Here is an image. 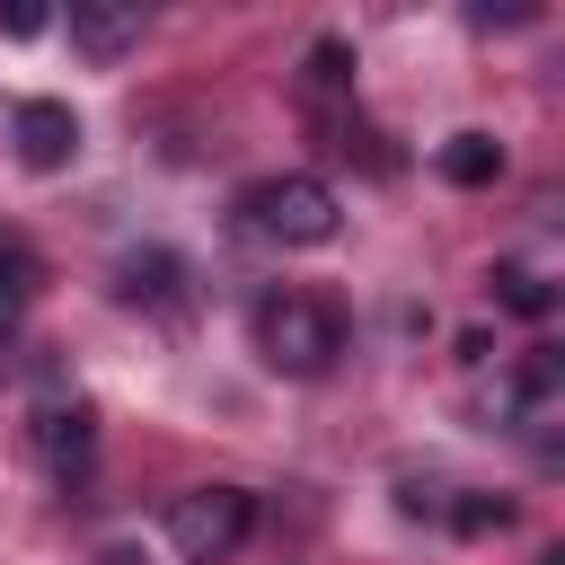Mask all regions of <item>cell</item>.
Instances as JSON below:
<instances>
[{
    "label": "cell",
    "mask_w": 565,
    "mask_h": 565,
    "mask_svg": "<svg viewBox=\"0 0 565 565\" xmlns=\"http://www.w3.org/2000/svg\"><path fill=\"white\" fill-rule=\"evenodd\" d=\"M256 353H265V371H282V380H318V371L344 353L335 300H318V291H265V300H256Z\"/></svg>",
    "instance_id": "6da1fadb"
},
{
    "label": "cell",
    "mask_w": 565,
    "mask_h": 565,
    "mask_svg": "<svg viewBox=\"0 0 565 565\" xmlns=\"http://www.w3.org/2000/svg\"><path fill=\"white\" fill-rule=\"evenodd\" d=\"M238 221L256 230V238H274V247H327L335 238V221H344V203H335V185L327 177H265V185H247L238 194Z\"/></svg>",
    "instance_id": "7a4b0ae2"
},
{
    "label": "cell",
    "mask_w": 565,
    "mask_h": 565,
    "mask_svg": "<svg viewBox=\"0 0 565 565\" xmlns=\"http://www.w3.org/2000/svg\"><path fill=\"white\" fill-rule=\"evenodd\" d=\"M247 521H256V494H247V486H185V494L168 503V547H177L185 565H221V556L247 539Z\"/></svg>",
    "instance_id": "3957f363"
},
{
    "label": "cell",
    "mask_w": 565,
    "mask_h": 565,
    "mask_svg": "<svg viewBox=\"0 0 565 565\" xmlns=\"http://www.w3.org/2000/svg\"><path fill=\"white\" fill-rule=\"evenodd\" d=\"M35 450H44V468H53V486H62V494H71V486H88L97 415H88L79 397H44V406H35Z\"/></svg>",
    "instance_id": "277c9868"
},
{
    "label": "cell",
    "mask_w": 565,
    "mask_h": 565,
    "mask_svg": "<svg viewBox=\"0 0 565 565\" xmlns=\"http://www.w3.org/2000/svg\"><path fill=\"white\" fill-rule=\"evenodd\" d=\"M9 141H18V159H26L35 177H53V168L79 159V115H71L62 97H26V106L9 115Z\"/></svg>",
    "instance_id": "5b68a950"
},
{
    "label": "cell",
    "mask_w": 565,
    "mask_h": 565,
    "mask_svg": "<svg viewBox=\"0 0 565 565\" xmlns=\"http://www.w3.org/2000/svg\"><path fill=\"white\" fill-rule=\"evenodd\" d=\"M512 415H521L530 441H547V433L565 424V353H556V344H530V353H521V371H512Z\"/></svg>",
    "instance_id": "8992f818"
},
{
    "label": "cell",
    "mask_w": 565,
    "mask_h": 565,
    "mask_svg": "<svg viewBox=\"0 0 565 565\" xmlns=\"http://www.w3.org/2000/svg\"><path fill=\"white\" fill-rule=\"evenodd\" d=\"M71 44L88 62H124L141 44V0H71Z\"/></svg>",
    "instance_id": "52a82bcc"
},
{
    "label": "cell",
    "mask_w": 565,
    "mask_h": 565,
    "mask_svg": "<svg viewBox=\"0 0 565 565\" xmlns=\"http://www.w3.org/2000/svg\"><path fill=\"white\" fill-rule=\"evenodd\" d=\"M115 300H132V309H177V300H185V265H177L168 247H132V256L115 265Z\"/></svg>",
    "instance_id": "ba28073f"
},
{
    "label": "cell",
    "mask_w": 565,
    "mask_h": 565,
    "mask_svg": "<svg viewBox=\"0 0 565 565\" xmlns=\"http://www.w3.org/2000/svg\"><path fill=\"white\" fill-rule=\"evenodd\" d=\"M35 291H44V265L18 247V238H0V344L26 327V309H35Z\"/></svg>",
    "instance_id": "9c48e42d"
},
{
    "label": "cell",
    "mask_w": 565,
    "mask_h": 565,
    "mask_svg": "<svg viewBox=\"0 0 565 565\" xmlns=\"http://www.w3.org/2000/svg\"><path fill=\"white\" fill-rule=\"evenodd\" d=\"M344 88H353V44H344V35H318L309 62H300V97H309V106H335Z\"/></svg>",
    "instance_id": "30bf717a"
},
{
    "label": "cell",
    "mask_w": 565,
    "mask_h": 565,
    "mask_svg": "<svg viewBox=\"0 0 565 565\" xmlns=\"http://www.w3.org/2000/svg\"><path fill=\"white\" fill-rule=\"evenodd\" d=\"M433 168H441L450 185H494V177H503V141H494V132H450Z\"/></svg>",
    "instance_id": "8fae6325"
},
{
    "label": "cell",
    "mask_w": 565,
    "mask_h": 565,
    "mask_svg": "<svg viewBox=\"0 0 565 565\" xmlns=\"http://www.w3.org/2000/svg\"><path fill=\"white\" fill-rule=\"evenodd\" d=\"M494 300H503V309H512V318H547V309H556V282H547V274H530V265H512V256H503V265H494Z\"/></svg>",
    "instance_id": "7c38bea8"
},
{
    "label": "cell",
    "mask_w": 565,
    "mask_h": 565,
    "mask_svg": "<svg viewBox=\"0 0 565 565\" xmlns=\"http://www.w3.org/2000/svg\"><path fill=\"white\" fill-rule=\"evenodd\" d=\"M503 521H512V494H459V503H450V530H459V539H486V530H503Z\"/></svg>",
    "instance_id": "4fadbf2b"
},
{
    "label": "cell",
    "mask_w": 565,
    "mask_h": 565,
    "mask_svg": "<svg viewBox=\"0 0 565 565\" xmlns=\"http://www.w3.org/2000/svg\"><path fill=\"white\" fill-rule=\"evenodd\" d=\"M53 18L35 9V0H0V35H44Z\"/></svg>",
    "instance_id": "5bb4252c"
},
{
    "label": "cell",
    "mask_w": 565,
    "mask_h": 565,
    "mask_svg": "<svg viewBox=\"0 0 565 565\" xmlns=\"http://www.w3.org/2000/svg\"><path fill=\"white\" fill-rule=\"evenodd\" d=\"M97 565H150V556H141V547H106Z\"/></svg>",
    "instance_id": "9a60e30c"
}]
</instances>
